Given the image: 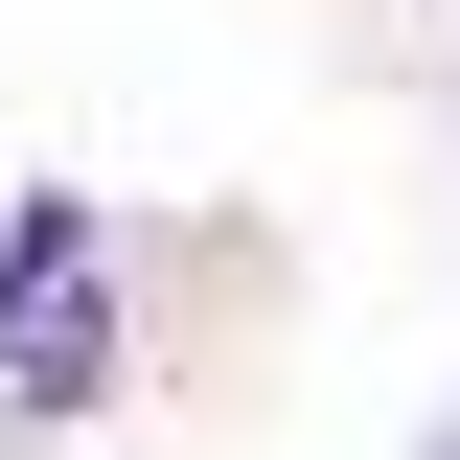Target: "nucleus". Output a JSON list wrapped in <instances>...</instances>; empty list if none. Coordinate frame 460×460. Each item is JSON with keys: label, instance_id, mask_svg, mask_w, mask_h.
<instances>
[{"label": "nucleus", "instance_id": "f257e3e1", "mask_svg": "<svg viewBox=\"0 0 460 460\" xmlns=\"http://www.w3.org/2000/svg\"><path fill=\"white\" fill-rule=\"evenodd\" d=\"M0 368H23V414H93V392H115V299H93V253L0 299Z\"/></svg>", "mask_w": 460, "mask_h": 460}, {"label": "nucleus", "instance_id": "f03ea898", "mask_svg": "<svg viewBox=\"0 0 460 460\" xmlns=\"http://www.w3.org/2000/svg\"><path fill=\"white\" fill-rule=\"evenodd\" d=\"M414 460H460V414H438V438H414Z\"/></svg>", "mask_w": 460, "mask_h": 460}]
</instances>
